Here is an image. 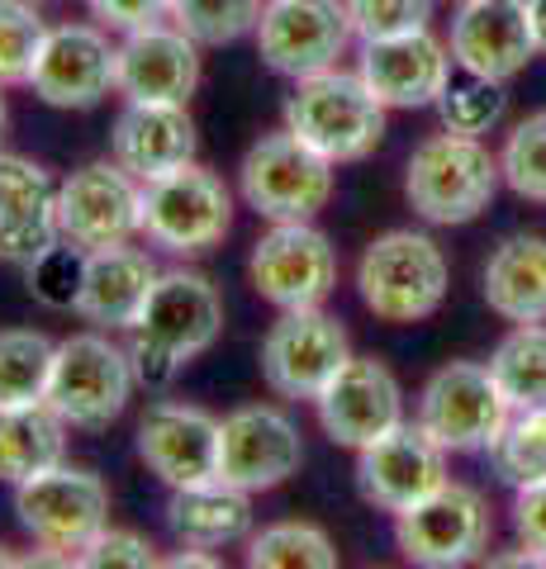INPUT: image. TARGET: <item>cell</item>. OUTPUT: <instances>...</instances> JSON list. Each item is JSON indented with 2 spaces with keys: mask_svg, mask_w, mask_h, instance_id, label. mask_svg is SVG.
I'll use <instances>...</instances> for the list:
<instances>
[{
  "mask_svg": "<svg viewBox=\"0 0 546 569\" xmlns=\"http://www.w3.org/2000/svg\"><path fill=\"white\" fill-rule=\"evenodd\" d=\"M162 565H167V569H196V565H200V569H219L224 560H219V556H205V546H186L181 556H167Z\"/></svg>",
  "mask_w": 546,
  "mask_h": 569,
  "instance_id": "b9f144b4",
  "label": "cell"
},
{
  "mask_svg": "<svg viewBox=\"0 0 546 569\" xmlns=\"http://www.w3.org/2000/svg\"><path fill=\"white\" fill-rule=\"evenodd\" d=\"M514 418V403L504 399L489 366L447 361L418 395V427L443 451H489Z\"/></svg>",
  "mask_w": 546,
  "mask_h": 569,
  "instance_id": "9c48e42d",
  "label": "cell"
},
{
  "mask_svg": "<svg viewBox=\"0 0 546 569\" xmlns=\"http://www.w3.org/2000/svg\"><path fill=\"white\" fill-rule=\"evenodd\" d=\"M200 86V43L176 24L129 29L115 58V91L148 104H186Z\"/></svg>",
  "mask_w": 546,
  "mask_h": 569,
  "instance_id": "ffe728a7",
  "label": "cell"
},
{
  "mask_svg": "<svg viewBox=\"0 0 546 569\" xmlns=\"http://www.w3.org/2000/svg\"><path fill=\"white\" fill-rule=\"evenodd\" d=\"M91 6V14L105 24V29H143V24H157L162 14L171 10V0H86Z\"/></svg>",
  "mask_w": 546,
  "mask_h": 569,
  "instance_id": "60d3db41",
  "label": "cell"
},
{
  "mask_svg": "<svg viewBox=\"0 0 546 569\" xmlns=\"http://www.w3.org/2000/svg\"><path fill=\"white\" fill-rule=\"evenodd\" d=\"M219 432L224 422L205 408L157 399L138 422V456L167 489H190L219 479Z\"/></svg>",
  "mask_w": 546,
  "mask_h": 569,
  "instance_id": "ac0fdd59",
  "label": "cell"
},
{
  "mask_svg": "<svg viewBox=\"0 0 546 569\" xmlns=\"http://www.w3.org/2000/svg\"><path fill=\"white\" fill-rule=\"evenodd\" d=\"M351 39L357 29H351L347 0H267L257 24L261 62L290 81L338 67Z\"/></svg>",
  "mask_w": 546,
  "mask_h": 569,
  "instance_id": "4fadbf2b",
  "label": "cell"
},
{
  "mask_svg": "<svg viewBox=\"0 0 546 569\" xmlns=\"http://www.w3.org/2000/svg\"><path fill=\"white\" fill-rule=\"evenodd\" d=\"M499 167H504V186L514 190L518 200L546 204V110L527 114L518 129L508 133Z\"/></svg>",
  "mask_w": 546,
  "mask_h": 569,
  "instance_id": "8d00e7d4",
  "label": "cell"
},
{
  "mask_svg": "<svg viewBox=\"0 0 546 569\" xmlns=\"http://www.w3.org/2000/svg\"><path fill=\"white\" fill-rule=\"evenodd\" d=\"M110 152L138 181H157V176L196 162V119L186 114V104L125 100V110L115 114Z\"/></svg>",
  "mask_w": 546,
  "mask_h": 569,
  "instance_id": "cb8c5ba5",
  "label": "cell"
},
{
  "mask_svg": "<svg viewBox=\"0 0 546 569\" xmlns=\"http://www.w3.org/2000/svg\"><path fill=\"white\" fill-rule=\"evenodd\" d=\"M351 29L361 43L399 39V33H418L433 20V0H347Z\"/></svg>",
  "mask_w": 546,
  "mask_h": 569,
  "instance_id": "74e56055",
  "label": "cell"
},
{
  "mask_svg": "<svg viewBox=\"0 0 546 569\" xmlns=\"http://www.w3.org/2000/svg\"><path fill=\"white\" fill-rule=\"evenodd\" d=\"M58 223L62 238L81 242L86 252L133 242L143 233V181L119 162L81 167L58 186Z\"/></svg>",
  "mask_w": 546,
  "mask_h": 569,
  "instance_id": "5bb4252c",
  "label": "cell"
},
{
  "mask_svg": "<svg viewBox=\"0 0 546 569\" xmlns=\"http://www.w3.org/2000/svg\"><path fill=\"white\" fill-rule=\"evenodd\" d=\"M504 186L499 157L485 148L480 138L466 133H428L414 148L409 167H404V194L418 219L428 223H470L495 204V194Z\"/></svg>",
  "mask_w": 546,
  "mask_h": 569,
  "instance_id": "7a4b0ae2",
  "label": "cell"
},
{
  "mask_svg": "<svg viewBox=\"0 0 546 569\" xmlns=\"http://www.w3.org/2000/svg\"><path fill=\"white\" fill-rule=\"evenodd\" d=\"M514 531L523 550L546 565V479H533V485H518L514 489Z\"/></svg>",
  "mask_w": 546,
  "mask_h": 569,
  "instance_id": "ab89813d",
  "label": "cell"
},
{
  "mask_svg": "<svg viewBox=\"0 0 546 569\" xmlns=\"http://www.w3.org/2000/svg\"><path fill=\"white\" fill-rule=\"evenodd\" d=\"M157 261L143 247L115 242V247H96L91 261H86V284L77 299V313L96 328H133L138 313H143L152 284H157Z\"/></svg>",
  "mask_w": 546,
  "mask_h": 569,
  "instance_id": "d4e9b609",
  "label": "cell"
},
{
  "mask_svg": "<svg viewBox=\"0 0 546 569\" xmlns=\"http://www.w3.org/2000/svg\"><path fill=\"white\" fill-rule=\"evenodd\" d=\"M67 456V418L43 403L24 408H0V479L24 485V479L62 466Z\"/></svg>",
  "mask_w": 546,
  "mask_h": 569,
  "instance_id": "83f0119b",
  "label": "cell"
},
{
  "mask_svg": "<svg viewBox=\"0 0 546 569\" xmlns=\"http://www.w3.org/2000/svg\"><path fill=\"white\" fill-rule=\"evenodd\" d=\"M52 356L58 347L33 328H6L0 332V408H24L48 399Z\"/></svg>",
  "mask_w": 546,
  "mask_h": 569,
  "instance_id": "f546056e",
  "label": "cell"
},
{
  "mask_svg": "<svg viewBox=\"0 0 546 569\" xmlns=\"http://www.w3.org/2000/svg\"><path fill=\"white\" fill-rule=\"evenodd\" d=\"M485 305L508 323H546V238L514 233L489 252Z\"/></svg>",
  "mask_w": 546,
  "mask_h": 569,
  "instance_id": "4316f807",
  "label": "cell"
},
{
  "mask_svg": "<svg viewBox=\"0 0 546 569\" xmlns=\"http://www.w3.org/2000/svg\"><path fill=\"white\" fill-rule=\"evenodd\" d=\"M252 569H338L328 531L314 522H271L248 541Z\"/></svg>",
  "mask_w": 546,
  "mask_h": 569,
  "instance_id": "4dcf8cb0",
  "label": "cell"
},
{
  "mask_svg": "<svg viewBox=\"0 0 546 569\" xmlns=\"http://www.w3.org/2000/svg\"><path fill=\"white\" fill-rule=\"evenodd\" d=\"M267 0H171V24L186 29L200 48L238 43L242 33H257Z\"/></svg>",
  "mask_w": 546,
  "mask_h": 569,
  "instance_id": "1f68e13d",
  "label": "cell"
},
{
  "mask_svg": "<svg viewBox=\"0 0 546 569\" xmlns=\"http://www.w3.org/2000/svg\"><path fill=\"white\" fill-rule=\"evenodd\" d=\"M167 527L181 546H234L252 531V493L228 485V479H205L190 489H171Z\"/></svg>",
  "mask_w": 546,
  "mask_h": 569,
  "instance_id": "484cf974",
  "label": "cell"
},
{
  "mask_svg": "<svg viewBox=\"0 0 546 569\" xmlns=\"http://www.w3.org/2000/svg\"><path fill=\"white\" fill-rule=\"evenodd\" d=\"M77 565L81 569H152V565H162V560H157V546L148 537H138V531H119V527H105L91 546L77 550Z\"/></svg>",
  "mask_w": 546,
  "mask_h": 569,
  "instance_id": "f35d334b",
  "label": "cell"
},
{
  "mask_svg": "<svg viewBox=\"0 0 546 569\" xmlns=\"http://www.w3.org/2000/svg\"><path fill=\"white\" fill-rule=\"evenodd\" d=\"M451 58L470 77L514 81L537 58L527 0H461L451 20Z\"/></svg>",
  "mask_w": 546,
  "mask_h": 569,
  "instance_id": "d6986e66",
  "label": "cell"
},
{
  "mask_svg": "<svg viewBox=\"0 0 546 569\" xmlns=\"http://www.w3.org/2000/svg\"><path fill=\"white\" fill-rule=\"evenodd\" d=\"M86 261H91V252H86L81 242L58 238L43 257H33L24 266L29 271V295L39 299L43 309H77L81 284H86Z\"/></svg>",
  "mask_w": 546,
  "mask_h": 569,
  "instance_id": "d590c367",
  "label": "cell"
},
{
  "mask_svg": "<svg viewBox=\"0 0 546 569\" xmlns=\"http://www.w3.org/2000/svg\"><path fill=\"white\" fill-rule=\"evenodd\" d=\"M10 565H24V560H20V556H10V550L0 546V569H10Z\"/></svg>",
  "mask_w": 546,
  "mask_h": 569,
  "instance_id": "ee69618b",
  "label": "cell"
},
{
  "mask_svg": "<svg viewBox=\"0 0 546 569\" xmlns=\"http://www.w3.org/2000/svg\"><path fill=\"white\" fill-rule=\"evenodd\" d=\"M224 328V299L200 271H162L138 323L129 328V361L143 389H167L190 356L215 347Z\"/></svg>",
  "mask_w": 546,
  "mask_h": 569,
  "instance_id": "6da1fadb",
  "label": "cell"
},
{
  "mask_svg": "<svg viewBox=\"0 0 546 569\" xmlns=\"http://www.w3.org/2000/svg\"><path fill=\"white\" fill-rule=\"evenodd\" d=\"M14 518L43 550H62L77 565V550H86L110 527V489L100 475L62 460L14 485Z\"/></svg>",
  "mask_w": 546,
  "mask_h": 569,
  "instance_id": "ba28073f",
  "label": "cell"
},
{
  "mask_svg": "<svg viewBox=\"0 0 546 569\" xmlns=\"http://www.w3.org/2000/svg\"><path fill=\"white\" fill-rule=\"evenodd\" d=\"M62 238L58 186L29 157L0 152V261L29 266Z\"/></svg>",
  "mask_w": 546,
  "mask_h": 569,
  "instance_id": "603a6c76",
  "label": "cell"
},
{
  "mask_svg": "<svg viewBox=\"0 0 546 569\" xmlns=\"http://www.w3.org/2000/svg\"><path fill=\"white\" fill-rule=\"evenodd\" d=\"M451 48L433 29L361 43V81L385 110H428L451 81Z\"/></svg>",
  "mask_w": 546,
  "mask_h": 569,
  "instance_id": "7402d4cb",
  "label": "cell"
},
{
  "mask_svg": "<svg viewBox=\"0 0 546 569\" xmlns=\"http://www.w3.org/2000/svg\"><path fill=\"white\" fill-rule=\"evenodd\" d=\"M43 43H48L43 14L29 0H0V86H29Z\"/></svg>",
  "mask_w": 546,
  "mask_h": 569,
  "instance_id": "836d02e7",
  "label": "cell"
},
{
  "mask_svg": "<svg viewBox=\"0 0 546 569\" xmlns=\"http://www.w3.org/2000/svg\"><path fill=\"white\" fill-rule=\"evenodd\" d=\"M324 432L347 451L371 447L376 437L395 432L404 422V395L390 366L376 356H347V366L324 385V395L314 399Z\"/></svg>",
  "mask_w": 546,
  "mask_h": 569,
  "instance_id": "2e32d148",
  "label": "cell"
},
{
  "mask_svg": "<svg viewBox=\"0 0 546 569\" xmlns=\"http://www.w3.org/2000/svg\"><path fill=\"white\" fill-rule=\"evenodd\" d=\"M133 361L125 347H115L105 328L77 332L58 342L52 356V380H48V403L67 418V427L81 432H100L129 408L133 395Z\"/></svg>",
  "mask_w": 546,
  "mask_h": 569,
  "instance_id": "52a82bcc",
  "label": "cell"
},
{
  "mask_svg": "<svg viewBox=\"0 0 546 569\" xmlns=\"http://www.w3.org/2000/svg\"><path fill=\"white\" fill-rule=\"evenodd\" d=\"M6 91V86H0ZM0 138H6V96H0Z\"/></svg>",
  "mask_w": 546,
  "mask_h": 569,
  "instance_id": "f6af8a7d",
  "label": "cell"
},
{
  "mask_svg": "<svg viewBox=\"0 0 546 569\" xmlns=\"http://www.w3.org/2000/svg\"><path fill=\"white\" fill-rule=\"evenodd\" d=\"M527 20H533L537 52H546V0H527Z\"/></svg>",
  "mask_w": 546,
  "mask_h": 569,
  "instance_id": "7bdbcfd3",
  "label": "cell"
},
{
  "mask_svg": "<svg viewBox=\"0 0 546 569\" xmlns=\"http://www.w3.org/2000/svg\"><path fill=\"white\" fill-rule=\"evenodd\" d=\"M447 257L428 233L395 228L380 233L357 261V295L385 323H423L447 299Z\"/></svg>",
  "mask_w": 546,
  "mask_h": 569,
  "instance_id": "277c9868",
  "label": "cell"
},
{
  "mask_svg": "<svg viewBox=\"0 0 546 569\" xmlns=\"http://www.w3.org/2000/svg\"><path fill=\"white\" fill-rule=\"evenodd\" d=\"M347 328L324 309H280L261 337V380L280 399H319L347 366Z\"/></svg>",
  "mask_w": 546,
  "mask_h": 569,
  "instance_id": "8fae6325",
  "label": "cell"
},
{
  "mask_svg": "<svg viewBox=\"0 0 546 569\" xmlns=\"http://www.w3.org/2000/svg\"><path fill=\"white\" fill-rule=\"evenodd\" d=\"M115 58L119 48L96 24H58L33 67V96L52 110H91L115 91Z\"/></svg>",
  "mask_w": 546,
  "mask_h": 569,
  "instance_id": "44dd1931",
  "label": "cell"
},
{
  "mask_svg": "<svg viewBox=\"0 0 546 569\" xmlns=\"http://www.w3.org/2000/svg\"><path fill=\"white\" fill-rule=\"evenodd\" d=\"M286 129L332 167L361 162L385 138V104L361 81V71L328 67L295 81V96L286 100Z\"/></svg>",
  "mask_w": 546,
  "mask_h": 569,
  "instance_id": "3957f363",
  "label": "cell"
},
{
  "mask_svg": "<svg viewBox=\"0 0 546 569\" xmlns=\"http://www.w3.org/2000/svg\"><path fill=\"white\" fill-rule=\"evenodd\" d=\"M234 223V194L209 167L186 162L143 181V238L171 257H200L219 247Z\"/></svg>",
  "mask_w": 546,
  "mask_h": 569,
  "instance_id": "5b68a950",
  "label": "cell"
},
{
  "mask_svg": "<svg viewBox=\"0 0 546 569\" xmlns=\"http://www.w3.org/2000/svg\"><path fill=\"white\" fill-rule=\"evenodd\" d=\"M299 466H305V441H299V427L280 408L248 403L224 418L219 479L248 493H267L276 485H286Z\"/></svg>",
  "mask_w": 546,
  "mask_h": 569,
  "instance_id": "e0dca14e",
  "label": "cell"
},
{
  "mask_svg": "<svg viewBox=\"0 0 546 569\" xmlns=\"http://www.w3.org/2000/svg\"><path fill=\"white\" fill-rule=\"evenodd\" d=\"M495 456V470L504 485H533L546 479V403L537 408H514V418L504 422L499 441L489 447Z\"/></svg>",
  "mask_w": 546,
  "mask_h": 569,
  "instance_id": "d6a6232c",
  "label": "cell"
},
{
  "mask_svg": "<svg viewBox=\"0 0 546 569\" xmlns=\"http://www.w3.org/2000/svg\"><path fill=\"white\" fill-rule=\"evenodd\" d=\"M242 200L267 223H305L332 200V162L290 129L261 133L238 167Z\"/></svg>",
  "mask_w": 546,
  "mask_h": 569,
  "instance_id": "8992f818",
  "label": "cell"
},
{
  "mask_svg": "<svg viewBox=\"0 0 546 569\" xmlns=\"http://www.w3.org/2000/svg\"><path fill=\"white\" fill-rule=\"evenodd\" d=\"M456 6H461V0H456Z\"/></svg>",
  "mask_w": 546,
  "mask_h": 569,
  "instance_id": "bcb514c9",
  "label": "cell"
},
{
  "mask_svg": "<svg viewBox=\"0 0 546 569\" xmlns=\"http://www.w3.org/2000/svg\"><path fill=\"white\" fill-rule=\"evenodd\" d=\"M489 376L499 380L514 408L546 403V323H514V332L489 356Z\"/></svg>",
  "mask_w": 546,
  "mask_h": 569,
  "instance_id": "f1b7e54d",
  "label": "cell"
},
{
  "mask_svg": "<svg viewBox=\"0 0 546 569\" xmlns=\"http://www.w3.org/2000/svg\"><path fill=\"white\" fill-rule=\"evenodd\" d=\"M508 110V96H504V81H489V77H466L461 81H447V91L437 96V114H443V129L451 133H466V138H480L489 133Z\"/></svg>",
  "mask_w": 546,
  "mask_h": 569,
  "instance_id": "e575fe53",
  "label": "cell"
},
{
  "mask_svg": "<svg viewBox=\"0 0 546 569\" xmlns=\"http://www.w3.org/2000/svg\"><path fill=\"white\" fill-rule=\"evenodd\" d=\"M248 276L276 309H319L338 284V247L314 228V219L271 223L252 247Z\"/></svg>",
  "mask_w": 546,
  "mask_h": 569,
  "instance_id": "7c38bea8",
  "label": "cell"
},
{
  "mask_svg": "<svg viewBox=\"0 0 546 569\" xmlns=\"http://www.w3.org/2000/svg\"><path fill=\"white\" fill-rule=\"evenodd\" d=\"M489 537H495L489 503L480 498V489L456 485V479H447L409 512H395V541L404 560L423 569H456L480 560L489 550Z\"/></svg>",
  "mask_w": 546,
  "mask_h": 569,
  "instance_id": "30bf717a",
  "label": "cell"
},
{
  "mask_svg": "<svg viewBox=\"0 0 546 569\" xmlns=\"http://www.w3.org/2000/svg\"><path fill=\"white\" fill-rule=\"evenodd\" d=\"M447 456L418 422H399L395 432L376 437L371 447L357 451V489L366 503L385 512H409L428 493L447 485Z\"/></svg>",
  "mask_w": 546,
  "mask_h": 569,
  "instance_id": "9a60e30c",
  "label": "cell"
}]
</instances>
